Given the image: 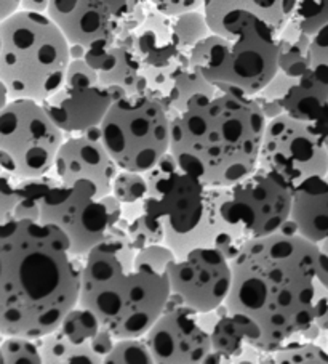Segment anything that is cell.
Masks as SVG:
<instances>
[{"instance_id": "cell-1", "label": "cell", "mask_w": 328, "mask_h": 364, "mask_svg": "<svg viewBox=\"0 0 328 364\" xmlns=\"http://www.w3.org/2000/svg\"><path fill=\"white\" fill-rule=\"evenodd\" d=\"M228 304L260 324L253 347L270 353L328 309V254L288 218L279 233L250 240L232 260Z\"/></svg>"}, {"instance_id": "cell-2", "label": "cell", "mask_w": 328, "mask_h": 364, "mask_svg": "<svg viewBox=\"0 0 328 364\" xmlns=\"http://www.w3.org/2000/svg\"><path fill=\"white\" fill-rule=\"evenodd\" d=\"M84 257L58 225L0 223V332L40 338L79 305Z\"/></svg>"}, {"instance_id": "cell-3", "label": "cell", "mask_w": 328, "mask_h": 364, "mask_svg": "<svg viewBox=\"0 0 328 364\" xmlns=\"http://www.w3.org/2000/svg\"><path fill=\"white\" fill-rule=\"evenodd\" d=\"M175 260L165 244L136 249L127 237H109L84 257L79 305L116 338L146 336L172 296L168 268Z\"/></svg>"}, {"instance_id": "cell-4", "label": "cell", "mask_w": 328, "mask_h": 364, "mask_svg": "<svg viewBox=\"0 0 328 364\" xmlns=\"http://www.w3.org/2000/svg\"><path fill=\"white\" fill-rule=\"evenodd\" d=\"M268 117L253 97L219 90L172 117V153L210 186H232L260 164Z\"/></svg>"}, {"instance_id": "cell-5", "label": "cell", "mask_w": 328, "mask_h": 364, "mask_svg": "<svg viewBox=\"0 0 328 364\" xmlns=\"http://www.w3.org/2000/svg\"><path fill=\"white\" fill-rule=\"evenodd\" d=\"M149 183L146 209L162 223L165 246L176 257L195 247H217L232 262L245 244L231 233L222 215L226 186H210L187 172L168 153L144 172Z\"/></svg>"}, {"instance_id": "cell-6", "label": "cell", "mask_w": 328, "mask_h": 364, "mask_svg": "<svg viewBox=\"0 0 328 364\" xmlns=\"http://www.w3.org/2000/svg\"><path fill=\"white\" fill-rule=\"evenodd\" d=\"M279 31L253 14H231L189 53L222 92L253 97L279 73Z\"/></svg>"}, {"instance_id": "cell-7", "label": "cell", "mask_w": 328, "mask_h": 364, "mask_svg": "<svg viewBox=\"0 0 328 364\" xmlns=\"http://www.w3.org/2000/svg\"><path fill=\"white\" fill-rule=\"evenodd\" d=\"M71 42L48 14L20 10L0 21V84L11 100L45 102L65 84Z\"/></svg>"}, {"instance_id": "cell-8", "label": "cell", "mask_w": 328, "mask_h": 364, "mask_svg": "<svg viewBox=\"0 0 328 364\" xmlns=\"http://www.w3.org/2000/svg\"><path fill=\"white\" fill-rule=\"evenodd\" d=\"M99 130L106 149L124 171L148 172L172 148V117L151 93L127 95L112 103Z\"/></svg>"}, {"instance_id": "cell-9", "label": "cell", "mask_w": 328, "mask_h": 364, "mask_svg": "<svg viewBox=\"0 0 328 364\" xmlns=\"http://www.w3.org/2000/svg\"><path fill=\"white\" fill-rule=\"evenodd\" d=\"M122 204L97 181L79 178L52 186L42 203L40 220L65 231L74 255L85 257L93 247L116 235Z\"/></svg>"}, {"instance_id": "cell-10", "label": "cell", "mask_w": 328, "mask_h": 364, "mask_svg": "<svg viewBox=\"0 0 328 364\" xmlns=\"http://www.w3.org/2000/svg\"><path fill=\"white\" fill-rule=\"evenodd\" d=\"M66 134L37 100L15 98L0 108V167L18 178L53 172Z\"/></svg>"}, {"instance_id": "cell-11", "label": "cell", "mask_w": 328, "mask_h": 364, "mask_svg": "<svg viewBox=\"0 0 328 364\" xmlns=\"http://www.w3.org/2000/svg\"><path fill=\"white\" fill-rule=\"evenodd\" d=\"M293 188L279 173L258 167L232 186H226L222 215L242 244L279 233L290 217Z\"/></svg>"}, {"instance_id": "cell-12", "label": "cell", "mask_w": 328, "mask_h": 364, "mask_svg": "<svg viewBox=\"0 0 328 364\" xmlns=\"http://www.w3.org/2000/svg\"><path fill=\"white\" fill-rule=\"evenodd\" d=\"M258 167L279 173L295 191L307 178L327 177L328 149L311 125L283 112L266 124Z\"/></svg>"}, {"instance_id": "cell-13", "label": "cell", "mask_w": 328, "mask_h": 364, "mask_svg": "<svg viewBox=\"0 0 328 364\" xmlns=\"http://www.w3.org/2000/svg\"><path fill=\"white\" fill-rule=\"evenodd\" d=\"M114 102V90L101 82L98 73L87 60L74 58L65 84L42 105L55 124L69 136L99 127Z\"/></svg>"}, {"instance_id": "cell-14", "label": "cell", "mask_w": 328, "mask_h": 364, "mask_svg": "<svg viewBox=\"0 0 328 364\" xmlns=\"http://www.w3.org/2000/svg\"><path fill=\"white\" fill-rule=\"evenodd\" d=\"M172 296L170 302L191 306L200 313L217 310L228 300L232 262L217 247H195L176 257L168 268Z\"/></svg>"}, {"instance_id": "cell-15", "label": "cell", "mask_w": 328, "mask_h": 364, "mask_svg": "<svg viewBox=\"0 0 328 364\" xmlns=\"http://www.w3.org/2000/svg\"><path fill=\"white\" fill-rule=\"evenodd\" d=\"M143 337L155 364H202L213 351L205 313L170 300L165 311Z\"/></svg>"}, {"instance_id": "cell-16", "label": "cell", "mask_w": 328, "mask_h": 364, "mask_svg": "<svg viewBox=\"0 0 328 364\" xmlns=\"http://www.w3.org/2000/svg\"><path fill=\"white\" fill-rule=\"evenodd\" d=\"M39 341L43 364H104L117 338L92 310L77 305Z\"/></svg>"}, {"instance_id": "cell-17", "label": "cell", "mask_w": 328, "mask_h": 364, "mask_svg": "<svg viewBox=\"0 0 328 364\" xmlns=\"http://www.w3.org/2000/svg\"><path fill=\"white\" fill-rule=\"evenodd\" d=\"M47 14L71 46H82L87 52L106 48L122 39L119 0H50Z\"/></svg>"}, {"instance_id": "cell-18", "label": "cell", "mask_w": 328, "mask_h": 364, "mask_svg": "<svg viewBox=\"0 0 328 364\" xmlns=\"http://www.w3.org/2000/svg\"><path fill=\"white\" fill-rule=\"evenodd\" d=\"M119 172L121 167L101 140L99 127L87 134L66 136L53 168V173L61 181L88 178L97 181L109 193H112V181Z\"/></svg>"}, {"instance_id": "cell-19", "label": "cell", "mask_w": 328, "mask_h": 364, "mask_svg": "<svg viewBox=\"0 0 328 364\" xmlns=\"http://www.w3.org/2000/svg\"><path fill=\"white\" fill-rule=\"evenodd\" d=\"M85 60L98 73L101 82L111 89H122L129 95L148 93L144 66L127 36L112 46L85 53Z\"/></svg>"}, {"instance_id": "cell-20", "label": "cell", "mask_w": 328, "mask_h": 364, "mask_svg": "<svg viewBox=\"0 0 328 364\" xmlns=\"http://www.w3.org/2000/svg\"><path fill=\"white\" fill-rule=\"evenodd\" d=\"M131 43L144 66V73L167 71L178 65L185 56L176 36L173 16L153 9L133 34Z\"/></svg>"}, {"instance_id": "cell-21", "label": "cell", "mask_w": 328, "mask_h": 364, "mask_svg": "<svg viewBox=\"0 0 328 364\" xmlns=\"http://www.w3.org/2000/svg\"><path fill=\"white\" fill-rule=\"evenodd\" d=\"M287 114L307 122L317 132L328 125V65L312 66L296 77L283 97Z\"/></svg>"}, {"instance_id": "cell-22", "label": "cell", "mask_w": 328, "mask_h": 364, "mask_svg": "<svg viewBox=\"0 0 328 364\" xmlns=\"http://www.w3.org/2000/svg\"><path fill=\"white\" fill-rule=\"evenodd\" d=\"M205 315L210 324L213 353L222 358L223 363H231L236 358L241 361L250 345H255L263 336L260 324L253 318L232 310L228 304Z\"/></svg>"}, {"instance_id": "cell-23", "label": "cell", "mask_w": 328, "mask_h": 364, "mask_svg": "<svg viewBox=\"0 0 328 364\" xmlns=\"http://www.w3.org/2000/svg\"><path fill=\"white\" fill-rule=\"evenodd\" d=\"M0 178V223L10 220H40L43 198L50 188L58 183V177L52 175V172L37 178H18L2 171Z\"/></svg>"}, {"instance_id": "cell-24", "label": "cell", "mask_w": 328, "mask_h": 364, "mask_svg": "<svg viewBox=\"0 0 328 364\" xmlns=\"http://www.w3.org/2000/svg\"><path fill=\"white\" fill-rule=\"evenodd\" d=\"M292 220L298 233L315 244L328 242V178H307L293 191Z\"/></svg>"}, {"instance_id": "cell-25", "label": "cell", "mask_w": 328, "mask_h": 364, "mask_svg": "<svg viewBox=\"0 0 328 364\" xmlns=\"http://www.w3.org/2000/svg\"><path fill=\"white\" fill-rule=\"evenodd\" d=\"M296 0H204V11L210 29L231 14L247 11L280 31L292 20Z\"/></svg>"}, {"instance_id": "cell-26", "label": "cell", "mask_w": 328, "mask_h": 364, "mask_svg": "<svg viewBox=\"0 0 328 364\" xmlns=\"http://www.w3.org/2000/svg\"><path fill=\"white\" fill-rule=\"evenodd\" d=\"M218 92L219 89L207 80L204 74L192 65L189 55H185L176 66L165 93L159 100L165 105L170 117H175L186 111L195 97H214Z\"/></svg>"}, {"instance_id": "cell-27", "label": "cell", "mask_w": 328, "mask_h": 364, "mask_svg": "<svg viewBox=\"0 0 328 364\" xmlns=\"http://www.w3.org/2000/svg\"><path fill=\"white\" fill-rule=\"evenodd\" d=\"M312 37L290 21L279 34V71L290 77H300L312 66Z\"/></svg>"}, {"instance_id": "cell-28", "label": "cell", "mask_w": 328, "mask_h": 364, "mask_svg": "<svg viewBox=\"0 0 328 364\" xmlns=\"http://www.w3.org/2000/svg\"><path fill=\"white\" fill-rule=\"evenodd\" d=\"M117 227L125 231L129 241L136 249L165 244V231L162 223L146 209L144 200L138 204L122 205V218Z\"/></svg>"}, {"instance_id": "cell-29", "label": "cell", "mask_w": 328, "mask_h": 364, "mask_svg": "<svg viewBox=\"0 0 328 364\" xmlns=\"http://www.w3.org/2000/svg\"><path fill=\"white\" fill-rule=\"evenodd\" d=\"M263 363L287 364H328V345L319 341H305L300 334L295 336L275 351L266 353Z\"/></svg>"}, {"instance_id": "cell-30", "label": "cell", "mask_w": 328, "mask_h": 364, "mask_svg": "<svg viewBox=\"0 0 328 364\" xmlns=\"http://www.w3.org/2000/svg\"><path fill=\"white\" fill-rule=\"evenodd\" d=\"M176 36H178L181 52L189 55L194 47L212 34L204 9L186 11V14L173 16Z\"/></svg>"}, {"instance_id": "cell-31", "label": "cell", "mask_w": 328, "mask_h": 364, "mask_svg": "<svg viewBox=\"0 0 328 364\" xmlns=\"http://www.w3.org/2000/svg\"><path fill=\"white\" fill-rule=\"evenodd\" d=\"M2 364H43L40 341L26 336H2Z\"/></svg>"}, {"instance_id": "cell-32", "label": "cell", "mask_w": 328, "mask_h": 364, "mask_svg": "<svg viewBox=\"0 0 328 364\" xmlns=\"http://www.w3.org/2000/svg\"><path fill=\"white\" fill-rule=\"evenodd\" d=\"M302 33L314 37L328 26V0H296L292 20Z\"/></svg>"}, {"instance_id": "cell-33", "label": "cell", "mask_w": 328, "mask_h": 364, "mask_svg": "<svg viewBox=\"0 0 328 364\" xmlns=\"http://www.w3.org/2000/svg\"><path fill=\"white\" fill-rule=\"evenodd\" d=\"M154 355L144 337L117 338L104 364H154Z\"/></svg>"}, {"instance_id": "cell-34", "label": "cell", "mask_w": 328, "mask_h": 364, "mask_svg": "<svg viewBox=\"0 0 328 364\" xmlns=\"http://www.w3.org/2000/svg\"><path fill=\"white\" fill-rule=\"evenodd\" d=\"M112 194L121 200L122 205L143 203L149 194L146 175L121 168V172L117 173V177L112 181Z\"/></svg>"}, {"instance_id": "cell-35", "label": "cell", "mask_w": 328, "mask_h": 364, "mask_svg": "<svg viewBox=\"0 0 328 364\" xmlns=\"http://www.w3.org/2000/svg\"><path fill=\"white\" fill-rule=\"evenodd\" d=\"M149 2L155 10L168 16H176L186 14V11L204 9V0H149Z\"/></svg>"}, {"instance_id": "cell-36", "label": "cell", "mask_w": 328, "mask_h": 364, "mask_svg": "<svg viewBox=\"0 0 328 364\" xmlns=\"http://www.w3.org/2000/svg\"><path fill=\"white\" fill-rule=\"evenodd\" d=\"M311 53H312V63L328 65V26L320 29L319 33L312 37Z\"/></svg>"}, {"instance_id": "cell-37", "label": "cell", "mask_w": 328, "mask_h": 364, "mask_svg": "<svg viewBox=\"0 0 328 364\" xmlns=\"http://www.w3.org/2000/svg\"><path fill=\"white\" fill-rule=\"evenodd\" d=\"M23 7V0H0V21L18 14Z\"/></svg>"}, {"instance_id": "cell-38", "label": "cell", "mask_w": 328, "mask_h": 364, "mask_svg": "<svg viewBox=\"0 0 328 364\" xmlns=\"http://www.w3.org/2000/svg\"><path fill=\"white\" fill-rule=\"evenodd\" d=\"M50 0H23L21 10L39 11V14H47Z\"/></svg>"}, {"instance_id": "cell-39", "label": "cell", "mask_w": 328, "mask_h": 364, "mask_svg": "<svg viewBox=\"0 0 328 364\" xmlns=\"http://www.w3.org/2000/svg\"><path fill=\"white\" fill-rule=\"evenodd\" d=\"M315 324L319 326L320 328V331L324 332V336H328V309H327V311L324 313V315H322L317 321H315Z\"/></svg>"}, {"instance_id": "cell-40", "label": "cell", "mask_w": 328, "mask_h": 364, "mask_svg": "<svg viewBox=\"0 0 328 364\" xmlns=\"http://www.w3.org/2000/svg\"><path fill=\"white\" fill-rule=\"evenodd\" d=\"M319 135L322 136V140H324L325 146H327V149H328V125H327L325 129H322V130L319 132Z\"/></svg>"}, {"instance_id": "cell-41", "label": "cell", "mask_w": 328, "mask_h": 364, "mask_svg": "<svg viewBox=\"0 0 328 364\" xmlns=\"http://www.w3.org/2000/svg\"><path fill=\"white\" fill-rule=\"evenodd\" d=\"M320 247H322V250H325V252L328 254V242H325V244H322V246H320Z\"/></svg>"}, {"instance_id": "cell-42", "label": "cell", "mask_w": 328, "mask_h": 364, "mask_svg": "<svg viewBox=\"0 0 328 364\" xmlns=\"http://www.w3.org/2000/svg\"><path fill=\"white\" fill-rule=\"evenodd\" d=\"M327 345H328V336H327Z\"/></svg>"}, {"instance_id": "cell-43", "label": "cell", "mask_w": 328, "mask_h": 364, "mask_svg": "<svg viewBox=\"0 0 328 364\" xmlns=\"http://www.w3.org/2000/svg\"><path fill=\"white\" fill-rule=\"evenodd\" d=\"M327 178H328V173H327Z\"/></svg>"}]
</instances>
